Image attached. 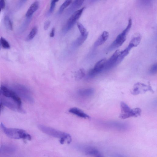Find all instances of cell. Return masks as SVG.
<instances>
[{"label": "cell", "instance_id": "d6a6232c", "mask_svg": "<svg viewBox=\"0 0 157 157\" xmlns=\"http://www.w3.org/2000/svg\"><path fill=\"white\" fill-rule=\"evenodd\" d=\"M2 108V105L1 103L0 102V110H1Z\"/></svg>", "mask_w": 157, "mask_h": 157}, {"label": "cell", "instance_id": "8d00e7d4", "mask_svg": "<svg viewBox=\"0 0 157 157\" xmlns=\"http://www.w3.org/2000/svg\"><path fill=\"white\" fill-rule=\"evenodd\" d=\"M54 1L57 3L59 1V0H54Z\"/></svg>", "mask_w": 157, "mask_h": 157}, {"label": "cell", "instance_id": "484cf974", "mask_svg": "<svg viewBox=\"0 0 157 157\" xmlns=\"http://www.w3.org/2000/svg\"><path fill=\"white\" fill-rule=\"evenodd\" d=\"M1 46L5 49H9L10 46L8 42L3 38L1 37Z\"/></svg>", "mask_w": 157, "mask_h": 157}, {"label": "cell", "instance_id": "5b68a950", "mask_svg": "<svg viewBox=\"0 0 157 157\" xmlns=\"http://www.w3.org/2000/svg\"><path fill=\"white\" fill-rule=\"evenodd\" d=\"M1 88V91L0 95H2L12 99L20 109L22 108V102L17 94L4 86H2Z\"/></svg>", "mask_w": 157, "mask_h": 157}, {"label": "cell", "instance_id": "277c9868", "mask_svg": "<svg viewBox=\"0 0 157 157\" xmlns=\"http://www.w3.org/2000/svg\"><path fill=\"white\" fill-rule=\"evenodd\" d=\"M121 113L120 118L122 119H126L131 117H137L140 116L142 110L139 108L131 109L124 102L121 103Z\"/></svg>", "mask_w": 157, "mask_h": 157}, {"label": "cell", "instance_id": "1f68e13d", "mask_svg": "<svg viewBox=\"0 0 157 157\" xmlns=\"http://www.w3.org/2000/svg\"><path fill=\"white\" fill-rule=\"evenodd\" d=\"M55 28H53L52 29L51 33L50 34V36L51 37H53L55 36Z\"/></svg>", "mask_w": 157, "mask_h": 157}, {"label": "cell", "instance_id": "ffe728a7", "mask_svg": "<svg viewBox=\"0 0 157 157\" xmlns=\"http://www.w3.org/2000/svg\"><path fill=\"white\" fill-rule=\"evenodd\" d=\"M4 23L6 28L10 30H13V25L11 21L8 16H6L4 18Z\"/></svg>", "mask_w": 157, "mask_h": 157}, {"label": "cell", "instance_id": "ba28073f", "mask_svg": "<svg viewBox=\"0 0 157 157\" xmlns=\"http://www.w3.org/2000/svg\"><path fill=\"white\" fill-rule=\"evenodd\" d=\"M120 52L119 50H117L110 58L107 60L104 70H109L117 65L118 58Z\"/></svg>", "mask_w": 157, "mask_h": 157}, {"label": "cell", "instance_id": "ac0fdd59", "mask_svg": "<svg viewBox=\"0 0 157 157\" xmlns=\"http://www.w3.org/2000/svg\"><path fill=\"white\" fill-rule=\"evenodd\" d=\"M142 37L139 34L135 35L131 40L129 44H131L133 47L138 46L141 40Z\"/></svg>", "mask_w": 157, "mask_h": 157}, {"label": "cell", "instance_id": "5bb4252c", "mask_svg": "<svg viewBox=\"0 0 157 157\" xmlns=\"http://www.w3.org/2000/svg\"><path fill=\"white\" fill-rule=\"evenodd\" d=\"M133 46L130 44H129L128 46L123 51L120 52L117 62V65L120 64L127 55H128L130 51L131 50Z\"/></svg>", "mask_w": 157, "mask_h": 157}, {"label": "cell", "instance_id": "cb8c5ba5", "mask_svg": "<svg viewBox=\"0 0 157 157\" xmlns=\"http://www.w3.org/2000/svg\"><path fill=\"white\" fill-rule=\"evenodd\" d=\"M85 0H75L72 5L74 9H77L82 6Z\"/></svg>", "mask_w": 157, "mask_h": 157}, {"label": "cell", "instance_id": "d6986e66", "mask_svg": "<svg viewBox=\"0 0 157 157\" xmlns=\"http://www.w3.org/2000/svg\"><path fill=\"white\" fill-rule=\"evenodd\" d=\"M37 32V27H35L32 29L30 34L27 37L26 41H29L33 39L36 35Z\"/></svg>", "mask_w": 157, "mask_h": 157}, {"label": "cell", "instance_id": "2e32d148", "mask_svg": "<svg viewBox=\"0 0 157 157\" xmlns=\"http://www.w3.org/2000/svg\"><path fill=\"white\" fill-rule=\"evenodd\" d=\"M39 5V2L37 1H35L32 3L26 13V17H30L38 8Z\"/></svg>", "mask_w": 157, "mask_h": 157}, {"label": "cell", "instance_id": "f1b7e54d", "mask_svg": "<svg viewBox=\"0 0 157 157\" xmlns=\"http://www.w3.org/2000/svg\"><path fill=\"white\" fill-rule=\"evenodd\" d=\"M56 3L55 1H54V0H52L49 10V12L50 13H52L53 12L54 10H55Z\"/></svg>", "mask_w": 157, "mask_h": 157}, {"label": "cell", "instance_id": "603a6c76", "mask_svg": "<svg viewBox=\"0 0 157 157\" xmlns=\"http://www.w3.org/2000/svg\"><path fill=\"white\" fill-rule=\"evenodd\" d=\"M73 0H66L59 8V12L61 13L65 9L69 6L72 2Z\"/></svg>", "mask_w": 157, "mask_h": 157}, {"label": "cell", "instance_id": "f546056e", "mask_svg": "<svg viewBox=\"0 0 157 157\" xmlns=\"http://www.w3.org/2000/svg\"><path fill=\"white\" fill-rule=\"evenodd\" d=\"M50 23V21L49 20L46 21L45 23L44 27V30H47L48 29V28H49Z\"/></svg>", "mask_w": 157, "mask_h": 157}, {"label": "cell", "instance_id": "d590c367", "mask_svg": "<svg viewBox=\"0 0 157 157\" xmlns=\"http://www.w3.org/2000/svg\"><path fill=\"white\" fill-rule=\"evenodd\" d=\"M1 39H0V48H1Z\"/></svg>", "mask_w": 157, "mask_h": 157}, {"label": "cell", "instance_id": "7402d4cb", "mask_svg": "<svg viewBox=\"0 0 157 157\" xmlns=\"http://www.w3.org/2000/svg\"><path fill=\"white\" fill-rule=\"evenodd\" d=\"M111 125L113 127L116 128L118 129L123 130L126 128V126L125 124L120 122H112L111 123Z\"/></svg>", "mask_w": 157, "mask_h": 157}, {"label": "cell", "instance_id": "e0dca14e", "mask_svg": "<svg viewBox=\"0 0 157 157\" xmlns=\"http://www.w3.org/2000/svg\"><path fill=\"white\" fill-rule=\"evenodd\" d=\"M89 35L87 32L84 35H81L74 43V46L75 47H79L82 45L87 39Z\"/></svg>", "mask_w": 157, "mask_h": 157}, {"label": "cell", "instance_id": "4fadbf2b", "mask_svg": "<svg viewBox=\"0 0 157 157\" xmlns=\"http://www.w3.org/2000/svg\"><path fill=\"white\" fill-rule=\"evenodd\" d=\"M107 60L106 58L103 59L96 64L93 69L97 74H99L104 70Z\"/></svg>", "mask_w": 157, "mask_h": 157}, {"label": "cell", "instance_id": "e575fe53", "mask_svg": "<svg viewBox=\"0 0 157 157\" xmlns=\"http://www.w3.org/2000/svg\"><path fill=\"white\" fill-rule=\"evenodd\" d=\"M1 0H0V12H1Z\"/></svg>", "mask_w": 157, "mask_h": 157}, {"label": "cell", "instance_id": "30bf717a", "mask_svg": "<svg viewBox=\"0 0 157 157\" xmlns=\"http://www.w3.org/2000/svg\"><path fill=\"white\" fill-rule=\"evenodd\" d=\"M109 35L108 32L104 31L95 42L94 46L97 47L104 44L108 39Z\"/></svg>", "mask_w": 157, "mask_h": 157}, {"label": "cell", "instance_id": "836d02e7", "mask_svg": "<svg viewBox=\"0 0 157 157\" xmlns=\"http://www.w3.org/2000/svg\"><path fill=\"white\" fill-rule=\"evenodd\" d=\"M27 0H21V3H23L25 2Z\"/></svg>", "mask_w": 157, "mask_h": 157}, {"label": "cell", "instance_id": "44dd1931", "mask_svg": "<svg viewBox=\"0 0 157 157\" xmlns=\"http://www.w3.org/2000/svg\"><path fill=\"white\" fill-rule=\"evenodd\" d=\"M85 75V72L83 69H80L76 73L75 75V79L77 80H80L82 79L84 77Z\"/></svg>", "mask_w": 157, "mask_h": 157}, {"label": "cell", "instance_id": "8fae6325", "mask_svg": "<svg viewBox=\"0 0 157 157\" xmlns=\"http://www.w3.org/2000/svg\"><path fill=\"white\" fill-rule=\"evenodd\" d=\"M69 111L72 114L80 118L85 119H89L90 118V116L86 114L83 111L77 108H72L69 110Z\"/></svg>", "mask_w": 157, "mask_h": 157}, {"label": "cell", "instance_id": "83f0119b", "mask_svg": "<svg viewBox=\"0 0 157 157\" xmlns=\"http://www.w3.org/2000/svg\"><path fill=\"white\" fill-rule=\"evenodd\" d=\"M157 71V65L155 64L151 66L150 70L149 73L151 74H154L156 73Z\"/></svg>", "mask_w": 157, "mask_h": 157}, {"label": "cell", "instance_id": "9a60e30c", "mask_svg": "<svg viewBox=\"0 0 157 157\" xmlns=\"http://www.w3.org/2000/svg\"><path fill=\"white\" fill-rule=\"evenodd\" d=\"M94 90L93 88H88L79 89L78 91V94L83 97H89L93 95Z\"/></svg>", "mask_w": 157, "mask_h": 157}, {"label": "cell", "instance_id": "3957f363", "mask_svg": "<svg viewBox=\"0 0 157 157\" xmlns=\"http://www.w3.org/2000/svg\"><path fill=\"white\" fill-rule=\"evenodd\" d=\"M132 25V19H129L128 25L126 28L118 36L116 39L112 43L109 48V51H112L122 46L125 41L127 39V36L129 30H130Z\"/></svg>", "mask_w": 157, "mask_h": 157}, {"label": "cell", "instance_id": "7a4b0ae2", "mask_svg": "<svg viewBox=\"0 0 157 157\" xmlns=\"http://www.w3.org/2000/svg\"><path fill=\"white\" fill-rule=\"evenodd\" d=\"M1 127L5 134L10 138L16 139H23L30 140H31L30 135L24 130L7 128L2 122L1 123Z\"/></svg>", "mask_w": 157, "mask_h": 157}, {"label": "cell", "instance_id": "9c48e42d", "mask_svg": "<svg viewBox=\"0 0 157 157\" xmlns=\"http://www.w3.org/2000/svg\"><path fill=\"white\" fill-rule=\"evenodd\" d=\"M79 149L86 155L96 157H102L100 151L95 148L89 146H80Z\"/></svg>", "mask_w": 157, "mask_h": 157}, {"label": "cell", "instance_id": "8992f818", "mask_svg": "<svg viewBox=\"0 0 157 157\" xmlns=\"http://www.w3.org/2000/svg\"><path fill=\"white\" fill-rule=\"evenodd\" d=\"M85 8L84 7L79 10L76 11L71 16L68 20L65 26L64 30L66 32L71 29L77 22V21L80 17Z\"/></svg>", "mask_w": 157, "mask_h": 157}, {"label": "cell", "instance_id": "7c38bea8", "mask_svg": "<svg viewBox=\"0 0 157 157\" xmlns=\"http://www.w3.org/2000/svg\"><path fill=\"white\" fill-rule=\"evenodd\" d=\"M15 148L13 146L5 145L0 146V154H12L14 153Z\"/></svg>", "mask_w": 157, "mask_h": 157}, {"label": "cell", "instance_id": "6da1fadb", "mask_svg": "<svg viewBox=\"0 0 157 157\" xmlns=\"http://www.w3.org/2000/svg\"><path fill=\"white\" fill-rule=\"evenodd\" d=\"M38 128L40 131L54 138L60 139V142L62 144H63L66 141H67L68 143L71 142V137L67 133L42 125H39Z\"/></svg>", "mask_w": 157, "mask_h": 157}, {"label": "cell", "instance_id": "4316f807", "mask_svg": "<svg viewBox=\"0 0 157 157\" xmlns=\"http://www.w3.org/2000/svg\"><path fill=\"white\" fill-rule=\"evenodd\" d=\"M98 75L94 71V69H91L87 75V78L88 79H92L95 77L96 76Z\"/></svg>", "mask_w": 157, "mask_h": 157}, {"label": "cell", "instance_id": "52a82bcc", "mask_svg": "<svg viewBox=\"0 0 157 157\" xmlns=\"http://www.w3.org/2000/svg\"><path fill=\"white\" fill-rule=\"evenodd\" d=\"M148 91L151 92L153 91L149 85H147L143 84L138 83L134 85L131 93L133 95H137L145 93Z\"/></svg>", "mask_w": 157, "mask_h": 157}, {"label": "cell", "instance_id": "d4e9b609", "mask_svg": "<svg viewBox=\"0 0 157 157\" xmlns=\"http://www.w3.org/2000/svg\"><path fill=\"white\" fill-rule=\"evenodd\" d=\"M77 25L81 35H84L88 32L83 25L80 23H77Z\"/></svg>", "mask_w": 157, "mask_h": 157}, {"label": "cell", "instance_id": "4dcf8cb0", "mask_svg": "<svg viewBox=\"0 0 157 157\" xmlns=\"http://www.w3.org/2000/svg\"><path fill=\"white\" fill-rule=\"evenodd\" d=\"M1 9L3 10L5 7V0H1Z\"/></svg>", "mask_w": 157, "mask_h": 157}]
</instances>
